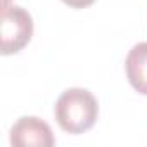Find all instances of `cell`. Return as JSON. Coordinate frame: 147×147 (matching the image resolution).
Instances as JSON below:
<instances>
[{
	"label": "cell",
	"instance_id": "1",
	"mask_svg": "<svg viewBox=\"0 0 147 147\" xmlns=\"http://www.w3.org/2000/svg\"><path fill=\"white\" fill-rule=\"evenodd\" d=\"M54 116L61 130L80 135L95 125L99 118V102L87 88H67L59 95L54 106Z\"/></svg>",
	"mask_w": 147,
	"mask_h": 147
},
{
	"label": "cell",
	"instance_id": "4",
	"mask_svg": "<svg viewBox=\"0 0 147 147\" xmlns=\"http://www.w3.org/2000/svg\"><path fill=\"white\" fill-rule=\"evenodd\" d=\"M125 69L133 90L147 95V42H140L131 47L125 61Z\"/></svg>",
	"mask_w": 147,
	"mask_h": 147
},
{
	"label": "cell",
	"instance_id": "5",
	"mask_svg": "<svg viewBox=\"0 0 147 147\" xmlns=\"http://www.w3.org/2000/svg\"><path fill=\"white\" fill-rule=\"evenodd\" d=\"M94 2L95 0H62V4H66L71 9H85V7H90Z\"/></svg>",
	"mask_w": 147,
	"mask_h": 147
},
{
	"label": "cell",
	"instance_id": "3",
	"mask_svg": "<svg viewBox=\"0 0 147 147\" xmlns=\"http://www.w3.org/2000/svg\"><path fill=\"white\" fill-rule=\"evenodd\" d=\"M11 144L16 147H52L55 138L49 123L36 116H23L11 128Z\"/></svg>",
	"mask_w": 147,
	"mask_h": 147
},
{
	"label": "cell",
	"instance_id": "2",
	"mask_svg": "<svg viewBox=\"0 0 147 147\" xmlns=\"http://www.w3.org/2000/svg\"><path fill=\"white\" fill-rule=\"evenodd\" d=\"M33 36L31 14L19 5H7L2 11V55L21 52Z\"/></svg>",
	"mask_w": 147,
	"mask_h": 147
}]
</instances>
